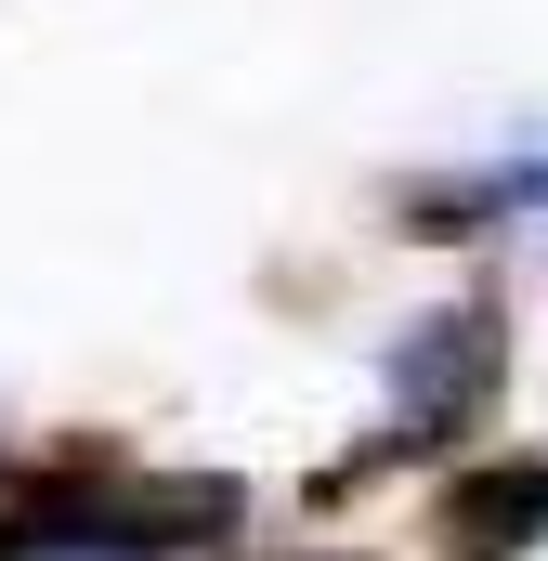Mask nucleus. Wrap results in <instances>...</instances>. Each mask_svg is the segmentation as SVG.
<instances>
[{
	"label": "nucleus",
	"instance_id": "f257e3e1",
	"mask_svg": "<svg viewBox=\"0 0 548 561\" xmlns=\"http://www.w3.org/2000/svg\"><path fill=\"white\" fill-rule=\"evenodd\" d=\"M483 405H496V313L457 300V313H431L406 353H392V444H444V431H470Z\"/></svg>",
	"mask_w": 548,
	"mask_h": 561
},
{
	"label": "nucleus",
	"instance_id": "f03ea898",
	"mask_svg": "<svg viewBox=\"0 0 548 561\" xmlns=\"http://www.w3.org/2000/svg\"><path fill=\"white\" fill-rule=\"evenodd\" d=\"M444 549L457 561H523L548 549V457H496L444 496Z\"/></svg>",
	"mask_w": 548,
	"mask_h": 561
},
{
	"label": "nucleus",
	"instance_id": "7ed1b4c3",
	"mask_svg": "<svg viewBox=\"0 0 548 561\" xmlns=\"http://www.w3.org/2000/svg\"><path fill=\"white\" fill-rule=\"evenodd\" d=\"M274 561H340V549H274Z\"/></svg>",
	"mask_w": 548,
	"mask_h": 561
}]
</instances>
